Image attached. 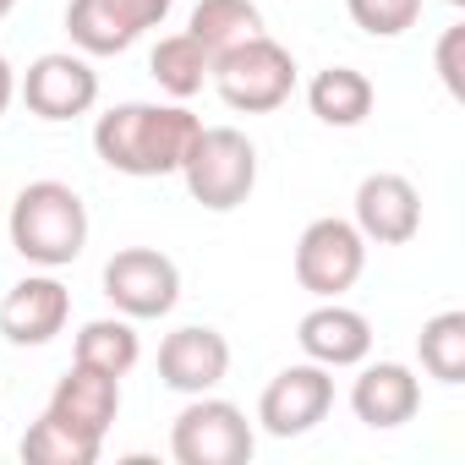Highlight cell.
Instances as JSON below:
<instances>
[{
    "label": "cell",
    "mask_w": 465,
    "mask_h": 465,
    "mask_svg": "<svg viewBox=\"0 0 465 465\" xmlns=\"http://www.w3.org/2000/svg\"><path fill=\"white\" fill-rule=\"evenodd\" d=\"M186 34L208 50V61H219L224 50H236V45L263 34V12L252 6V0H197Z\"/></svg>",
    "instance_id": "cell-18"
},
{
    "label": "cell",
    "mask_w": 465,
    "mask_h": 465,
    "mask_svg": "<svg viewBox=\"0 0 465 465\" xmlns=\"http://www.w3.org/2000/svg\"><path fill=\"white\" fill-rule=\"evenodd\" d=\"M99 449H104V443H94V438L72 432V427H66V421H55L50 411L23 432V460H28V465H94V460H99Z\"/></svg>",
    "instance_id": "cell-22"
},
{
    "label": "cell",
    "mask_w": 465,
    "mask_h": 465,
    "mask_svg": "<svg viewBox=\"0 0 465 465\" xmlns=\"http://www.w3.org/2000/svg\"><path fill=\"white\" fill-rule=\"evenodd\" d=\"M104 296L121 318L143 323V318H164L181 302V269L175 258H164L159 247H121L104 263Z\"/></svg>",
    "instance_id": "cell-7"
},
{
    "label": "cell",
    "mask_w": 465,
    "mask_h": 465,
    "mask_svg": "<svg viewBox=\"0 0 465 465\" xmlns=\"http://www.w3.org/2000/svg\"><path fill=\"white\" fill-rule=\"evenodd\" d=\"M203 132V121L186 110V104H115L94 121V153L115 170V175H137V181H153V175H175L192 137Z\"/></svg>",
    "instance_id": "cell-1"
},
{
    "label": "cell",
    "mask_w": 465,
    "mask_h": 465,
    "mask_svg": "<svg viewBox=\"0 0 465 465\" xmlns=\"http://www.w3.org/2000/svg\"><path fill=\"white\" fill-rule=\"evenodd\" d=\"M416 351H421V367L438 378V383H465V312H438L421 323L416 334Z\"/></svg>",
    "instance_id": "cell-21"
},
{
    "label": "cell",
    "mask_w": 465,
    "mask_h": 465,
    "mask_svg": "<svg viewBox=\"0 0 465 465\" xmlns=\"http://www.w3.org/2000/svg\"><path fill=\"white\" fill-rule=\"evenodd\" d=\"M252 449L258 438H252L247 411L213 394H192V405L170 427V454L181 465H247Z\"/></svg>",
    "instance_id": "cell-5"
},
{
    "label": "cell",
    "mask_w": 465,
    "mask_h": 465,
    "mask_svg": "<svg viewBox=\"0 0 465 465\" xmlns=\"http://www.w3.org/2000/svg\"><path fill=\"white\" fill-rule=\"evenodd\" d=\"M66 34L83 55H121L143 39V23L121 0H72L66 6Z\"/></svg>",
    "instance_id": "cell-16"
},
{
    "label": "cell",
    "mask_w": 465,
    "mask_h": 465,
    "mask_svg": "<svg viewBox=\"0 0 465 465\" xmlns=\"http://www.w3.org/2000/svg\"><path fill=\"white\" fill-rule=\"evenodd\" d=\"M17 94L39 121H77V115H88L99 104V72L88 66V55L50 50L23 72Z\"/></svg>",
    "instance_id": "cell-8"
},
{
    "label": "cell",
    "mask_w": 465,
    "mask_h": 465,
    "mask_svg": "<svg viewBox=\"0 0 465 465\" xmlns=\"http://www.w3.org/2000/svg\"><path fill=\"white\" fill-rule=\"evenodd\" d=\"M296 345L307 361L318 367H361L372 356V323L356 312V307H340V302H323L312 307L302 323H296Z\"/></svg>",
    "instance_id": "cell-13"
},
{
    "label": "cell",
    "mask_w": 465,
    "mask_h": 465,
    "mask_svg": "<svg viewBox=\"0 0 465 465\" xmlns=\"http://www.w3.org/2000/svg\"><path fill=\"white\" fill-rule=\"evenodd\" d=\"M345 12L367 39H400L405 28H416L421 0H345Z\"/></svg>",
    "instance_id": "cell-23"
},
{
    "label": "cell",
    "mask_w": 465,
    "mask_h": 465,
    "mask_svg": "<svg viewBox=\"0 0 465 465\" xmlns=\"http://www.w3.org/2000/svg\"><path fill=\"white\" fill-rule=\"evenodd\" d=\"M121 6H126V12L143 23V34H148V28H159V23L170 17V6H175V0H121Z\"/></svg>",
    "instance_id": "cell-25"
},
{
    "label": "cell",
    "mask_w": 465,
    "mask_h": 465,
    "mask_svg": "<svg viewBox=\"0 0 465 465\" xmlns=\"http://www.w3.org/2000/svg\"><path fill=\"white\" fill-rule=\"evenodd\" d=\"M17 12V0H0V17H12Z\"/></svg>",
    "instance_id": "cell-27"
},
{
    "label": "cell",
    "mask_w": 465,
    "mask_h": 465,
    "mask_svg": "<svg viewBox=\"0 0 465 465\" xmlns=\"http://www.w3.org/2000/svg\"><path fill=\"white\" fill-rule=\"evenodd\" d=\"M143 356V340L132 329V318H94L77 329V345H72V361L83 367H99L110 378H126Z\"/></svg>",
    "instance_id": "cell-19"
},
{
    "label": "cell",
    "mask_w": 465,
    "mask_h": 465,
    "mask_svg": "<svg viewBox=\"0 0 465 465\" xmlns=\"http://www.w3.org/2000/svg\"><path fill=\"white\" fill-rule=\"evenodd\" d=\"M351 411H356V421H367L372 432L405 427V421L421 411V378H416L405 361H372V367H361V378L351 383Z\"/></svg>",
    "instance_id": "cell-15"
},
{
    "label": "cell",
    "mask_w": 465,
    "mask_h": 465,
    "mask_svg": "<svg viewBox=\"0 0 465 465\" xmlns=\"http://www.w3.org/2000/svg\"><path fill=\"white\" fill-rule=\"evenodd\" d=\"M12 99H17V72H12V61H6V50H0V115L12 110Z\"/></svg>",
    "instance_id": "cell-26"
},
{
    "label": "cell",
    "mask_w": 465,
    "mask_h": 465,
    "mask_svg": "<svg viewBox=\"0 0 465 465\" xmlns=\"http://www.w3.org/2000/svg\"><path fill=\"white\" fill-rule=\"evenodd\" d=\"M192 192V203H203L208 213H230L242 208L258 186V148L247 132L236 126H203L175 170Z\"/></svg>",
    "instance_id": "cell-3"
},
{
    "label": "cell",
    "mask_w": 465,
    "mask_h": 465,
    "mask_svg": "<svg viewBox=\"0 0 465 465\" xmlns=\"http://www.w3.org/2000/svg\"><path fill=\"white\" fill-rule=\"evenodd\" d=\"M148 72H153V83H159L175 104H186L192 94H203V83H208L213 61H208V50H203L192 34H170V39H159V45H153Z\"/></svg>",
    "instance_id": "cell-20"
},
{
    "label": "cell",
    "mask_w": 465,
    "mask_h": 465,
    "mask_svg": "<svg viewBox=\"0 0 465 465\" xmlns=\"http://www.w3.org/2000/svg\"><path fill=\"white\" fill-rule=\"evenodd\" d=\"M72 318V291L55 274H28L0 302V334L12 345H50Z\"/></svg>",
    "instance_id": "cell-12"
},
{
    "label": "cell",
    "mask_w": 465,
    "mask_h": 465,
    "mask_svg": "<svg viewBox=\"0 0 465 465\" xmlns=\"http://www.w3.org/2000/svg\"><path fill=\"white\" fill-rule=\"evenodd\" d=\"M50 416L66 421L72 432L104 443V432H110L115 416H121V378L72 361V372H66V378L55 383V394H50Z\"/></svg>",
    "instance_id": "cell-14"
},
{
    "label": "cell",
    "mask_w": 465,
    "mask_h": 465,
    "mask_svg": "<svg viewBox=\"0 0 465 465\" xmlns=\"http://www.w3.org/2000/svg\"><path fill=\"white\" fill-rule=\"evenodd\" d=\"M12 247L34 269H66L88 247V203L66 181H28L12 203Z\"/></svg>",
    "instance_id": "cell-2"
},
{
    "label": "cell",
    "mask_w": 465,
    "mask_h": 465,
    "mask_svg": "<svg viewBox=\"0 0 465 465\" xmlns=\"http://www.w3.org/2000/svg\"><path fill=\"white\" fill-rule=\"evenodd\" d=\"M361 230V242H378V247H405L416 242V230H421V192L394 175V170H378L356 186V219Z\"/></svg>",
    "instance_id": "cell-10"
},
{
    "label": "cell",
    "mask_w": 465,
    "mask_h": 465,
    "mask_svg": "<svg viewBox=\"0 0 465 465\" xmlns=\"http://www.w3.org/2000/svg\"><path fill=\"white\" fill-rule=\"evenodd\" d=\"M372 99L378 94H372L367 72H356V66H323L307 83V104L323 126H361L372 115Z\"/></svg>",
    "instance_id": "cell-17"
},
{
    "label": "cell",
    "mask_w": 465,
    "mask_h": 465,
    "mask_svg": "<svg viewBox=\"0 0 465 465\" xmlns=\"http://www.w3.org/2000/svg\"><path fill=\"white\" fill-rule=\"evenodd\" d=\"M224 372H230V340L219 329L186 323V329L164 334V345H159V378H164V389H175L186 400L192 394H213L224 383Z\"/></svg>",
    "instance_id": "cell-11"
},
{
    "label": "cell",
    "mask_w": 465,
    "mask_h": 465,
    "mask_svg": "<svg viewBox=\"0 0 465 465\" xmlns=\"http://www.w3.org/2000/svg\"><path fill=\"white\" fill-rule=\"evenodd\" d=\"M208 83L219 88V99L230 110H242V115H269L280 110L291 94H296V55L285 45H274L269 34L236 45V50H224L208 72Z\"/></svg>",
    "instance_id": "cell-4"
},
{
    "label": "cell",
    "mask_w": 465,
    "mask_h": 465,
    "mask_svg": "<svg viewBox=\"0 0 465 465\" xmlns=\"http://www.w3.org/2000/svg\"><path fill=\"white\" fill-rule=\"evenodd\" d=\"M460 55H465V28H443V39H438V77H443V88L454 99H465V66H460Z\"/></svg>",
    "instance_id": "cell-24"
},
{
    "label": "cell",
    "mask_w": 465,
    "mask_h": 465,
    "mask_svg": "<svg viewBox=\"0 0 465 465\" xmlns=\"http://www.w3.org/2000/svg\"><path fill=\"white\" fill-rule=\"evenodd\" d=\"M367 269V242L351 219H312L296 242V285L318 302H340Z\"/></svg>",
    "instance_id": "cell-6"
},
{
    "label": "cell",
    "mask_w": 465,
    "mask_h": 465,
    "mask_svg": "<svg viewBox=\"0 0 465 465\" xmlns=\"http://www.w3.org/2000/svg\"><path fill=\"white\" fill-rule=\"evenodd\" d=\"M329 411H334V378L318 361H296V367L274 372L263 400H258V421H263L269 438H302Z\"/></svg>",
    "instance_id": "cell-9"
}]
</instances>
